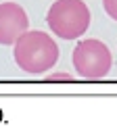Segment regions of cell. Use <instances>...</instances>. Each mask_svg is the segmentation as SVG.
<instances>
[{"mask_svg":"<svg viewBox=\"0 0 117 127\" xmlns=\"http://www.w3.org/2000/svg\"><path fill=\"white\" fill-rule=\"evenodd\" d=\"M15 63L29 75H44L58 61V46L48 33L42 31H25L15 42Z\"/></svg>","mask_w":117,"mask_h":127,"instance_id":"1","label":"cell"},{"mask_svg":"<svg viewBox=\"0 0 117 127\" xmlns=\"http://www.w3.org/2000/svg\"><path fill=\"white\" fill-rule=\"evenodd\" d=\"M50 31L63 40H77L90 27V8L82 0H57L46 15Z\"/></svg>","mask_w":117,"mask_h":127,"instance_id":"2","label":"cell"},{"mask_svg":"<svg viewBox=\"0 0 117 127\" xmlns=\"http://www.w3.org/2000/svg\"><path fill=\"white\" fill-rule=\"evenodd\" d=\"M71 63L75 73L84 79H103L113 67V56L107 44L100 40H79L73 48Z\"/></svg>","mask_w":117,"mask_h":127,"instance_id":"3","label":"cell"},{"mask_svg":"<svg viewBox=\"0 0 117 127\" xmlns=\"http://www.w3.org/2000/svg\"><path fill=\"white\" fill-rule=\"evenodd\" d=\"M29 27V17L17 2H0V44H15Z\"/></svg>","mask_w":117,"mask_h":127,"instance_id":"4","label":"cell"},{"mask_svg":"<svg viewBox=\"0 0 117 127\" xmlns=\"http://www.w3.org/2000/svg\"><path fill=\"white\" fill-rule=\"evenodd\" d=\"M103 8L113 21H117V0H103Z\"/></svg>","mask_w":117,"mask_h":127,"instance_id":"5","label":"cell"}]
</instances>
